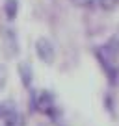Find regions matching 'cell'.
Masks as SVG:
<instances>
[{"label": "cell", "instance_id": "cell-1", "mask_svg": "<svg viewBox=\"0 0 119 126\" xmlns=\"http://www.w3.org/2000/svg\"><path fill=\"white\" fill-rule=\"evenodd\" d=\"M36 52H37V56H39V59H41V61H45L47 65H50V63L54 61V56H56L54 47H52V43H50L48 39H45V37L37 39V43H36Z\"/></svg>", "mask_w": 119, "mask_h": 126}, {"label": "cell", "instance_id": "cell-2", "mask_svg": "<svg viewBox=\"0 0 119 126\" xmlns=\"http://www.w3.org/2000/svg\"><path fill=\"white\" fill-rule=\"evenodd\" d=\"M4 121H6L4 126H26V124H24V117L19 113V111H15V110H13Z\"/></svg>", "mask_w": 119, "mask_h": 126}, {"label": "cell", "instance_id": "cell-3", "mask_svg": "<svg viewBox=\"0 0 119 126\" xmlns=\"http://www.w3.org/2000/svg\"><path fill=\"white\" fill-rule=\"evenodd\" d=\"M17 9H19V6H17V0H6L4 11H6V15H8V19H15Z\"/></svg>", "mask_w": 119, "mask_h": 126}, {"label": "cell", "instance_id": "cell-4", "mask_svg": "<svg viewBox=\"0 0 119 126\" xmlns=\"http://www.w3.org/2000/svg\"><path fill=\"white\" fill-rule=\"evenodd\" d=\"M4 37H6V45L9 47V54L17 52V37H15V33H13L11 30H6Z\"/></svg>", "mask_w": 119, "mask_h": 126}, {"label": "cell", "instance_id": "cell-5", "mask_svg": "<svg viewBox=\"0 0 119 126\" xmlns=\"http://www.w3.org/2000/svg\"><path fill=\"white\" fill-rule=\"evenodd\" d=\"M20 78H22L24 85L30 87V83H32V71H30V67L26 63H20Z\"/></svg>", "mask_w": 119, "mask_h": 126}, {"label": "cell", "instance_id": "cell-6", "mask_svg": "<svg viewBox=\"0 0 119 126\" xmlns=\"http://www.w3.org/2000/svg\"><path fill=\"white\" fill-rule=\"evenodd\" d=\"M6 83H8V69L0 65V89H4Z\"/></svg>", "mask_w": 119, "mask_h": 126}, {"label": "cell", "instance_id": "cell-7", "mask_svg": "<svg viewBox=\"0 0 119 126\" xmlns=\"http://www.w3.org/2000/svg\"><path fill=\"white\" fill-rule=\"evenodd\" d=\"M97 4L104 9H112L115 4H119V0H97Z\"/></svg>", "mask_w": 119, "mask_h": 126}, {"label": "cell", "instance_id": "cell-8", "mask_svg": "<svg viewBox=\"0 0 119 126\" xmlns=\"http://www.w3.org/2000/svg\"><path fill=\"white\" fill-rule=\"evenodd\" d=\"M76 4H80V6H91V4H95L97 0H75Z\"/></svg>", "mask_w": 119, "mask_h": 126}]
</instances>
